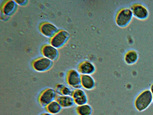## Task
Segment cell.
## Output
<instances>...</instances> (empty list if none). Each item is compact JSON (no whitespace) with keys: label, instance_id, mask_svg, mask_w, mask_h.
Here are the masks:
<instances>
[{"label":"cell","instance_id":"1","mask_svg":"<svg viewBox=\"0 0 153 115\" xmlns=\"http://www.w3.org/2000/svg\"><path fill=\"white\" fill-rule=\"evenodd\" d=\"M151 92L147 90L142 92L136 98L135 102V106L139 111H142L149 106L152 100Z\"/></svg>","mask_w":153,"mask_h":115},{"label":"cell","instance_id":"2","mask_svg":"<svg viewBox=\"0 0 153 115\" xmlns=\"http://www.w3.org/2000/svg\"><path fill=\"white\" fill-rule=\"evenodd\" d=\"M133 16L130 8H124L118 12L116 17V24L121 28L128 26L131 21Z\"/></svg>","mask_w":153,"mask_h":115},{"label":"cell","instance_id":"3","mask_svg":"<svg viewBox=\"0 0 153 115\" xmlns=\"http://www.w3.org/2000/svg\"><path fill=\"white\" fill-rule=\"evenodd\" d=\"M57 94L55 89L48 87L43 90L39 93L38 101L39 105L45 108L48 104L55 100Z\"/></svg>","mask_w":153,"mask_h":115},{"label":"cell","instance_id":"4","mask_svg":"<svg viewBox=\"0 0 153 115\" xmlns=\"http://www.w3.org/2000/svg\"><path fill=\"white\" fill-rule=\"evenodd\" d=\"M81 76V75L76 69L68 70L65 77L67 85L73 89L82 88L80 84Z\"/></svg>","mask_w":153,"mask_h":115},{"label":"cell","instance_id":"5","mask_svg":"<svg viewBox=\"0 0 153 115\" xmlns=\"http://www.w3.org/2000/svg\"><path fill=\"white\" fill-rule=\"evenodd\" d=\"M133 17L137 19L144 20L148 17L149 12L148 8L144 5L139 3L133 4L130 7Z\"/></svg>","mask_w":153,"mask_h":115},{"label":"cell","instance_id":"6","mask_svg":"<svg viewBox=\"0 0 153 115\" xmlns=\"http://www.w3.org/2000/svg\"><path fill=\"white\" fill-rule=\"evenodd\" d=\"M53 61L45 57H41L34 60L32 64L33 69L36 71L42 72H46L52 67Z\"/></svg>","mask_w":153,"mask_h":115},{"label":"cell","instance_id":"7","mask_svg":"<svg viewBox=\"0 0 153 115\" xmlns=\"http://www.w3.org/2000/svg\"><path fill=\"white\" fill-rule=\"evenodd\" d=\"M76 69L81 75H92L95 72L96 68L92 62L85 60L82 61L78 64Z\"/></svg>","mask_w":153,"mask_h":115},{"label":"cell","instance_id":"8","mask_svg":"<svg viewBox=\"0 0 153 115\" xmlns=\"http://www.w3.org/2000/svg\"><path fill=\"white\" fill-rule=\"evenodd\" d=\"M69 36L68 33L64 31L57 32L51 39V44L55 48L62 46L68 40Z\"/></svg>","mask_w":153,"mask_h":115},{"label":"cell","instance_id":"9","mask_svg":"<svg viewBox=\"0 0 153 115\" xmlns=\"http://www.w3.org/2000/svg\"><path fill=\"white\" fill-rule=\"evenodd\" d=\"M80 84L81 87L84 90H91L95 88L96 82L91 75H81Z\"/></svg>","mask_w":153,"mask_h":115},{"label":"cell","instance_id":"10","mask_svg":"<svg viewBox=\"0 0 153 115\" xmlns=\"http://www.w3.org/2000/svg\"><path fill=\"white\" fill-rule=\"evenodd\" d=\"M55 100L62 108H70L75 105L74 99L71 96L57 95Z\"/></svg>","mask_w":153,"mask_h":115},{"label":"cell","instance_id":"11","mask_svg":"<svg viewBox=\"0 0 153 115\" xmlns=\"http://www.w3.org/2000/svg\"><path fill=\"white\" fill-rule=\"evenodd\" d=\"M42 54L45 57L53 61L57 58L58 54L56 48L52 45H46L45 46L42 51Z\"/></svg>","mask_w":153,"mask_h":115},{"label":"cell","instance_id":"12","mask_svg":"<svg viewBox=\"0 0 153 115\" xmlns=\"http://www.w3.org/2000/svg\"><path fill=\"white\" fill-rule=\"evenodd\" d=\"M41 30L42 34L48 37H53L58 32V29L53 25L49 23L43 24Z\"/></svg>","mask_w":153,"mask_h":115},{"label":"cell","instance_id":"13","mask_svg":"<svg viewBox=\"0 0 153 115\" xmlns=\"http://www.w3.org/2000/svg\"><path fill=\"white\" fill-rule=\"evenodd\" d=\"M138 57V54L136 50L130 49L125 53L124 56V60L126 64L132 65L137 62Z\"/></svg>","mask_w":153,"mask_h":115},{"label":"cell","instance_id":"14","mask_svg":"<svg viewBox=\"0 0 153 115\" xmlns=\"http://www.w3.org/2000/svg\"><path fill=\"white\" fill-rule=\"evenodd\" d=\"M75 111L77 115H92L93 111L92 107L88 103L76 106Z\"/></svg>","mask_w":153,"mask_h":115},{"label":"cell","instance_id":"15","mask_svg":"<svg viewBox=\"0 0 153 115\" xmlns=\"http://www.w3.org/2000/svg\"><path fill=\"white\" fill-rule=\"evenodd\" d=\"M57 95L71 96L73 89L68 85L62 84H58L55 89Z\"/></svg>","mask_w":153,"mask_h":115},{"label":"cell","instance_id":"16","mask_svg":"<svg viewBox=\"0 0 153 115\" xmlns=\"http://www.w3.org/2000/svg\"><path fill=\"white\" fill-rule=\"evenodd\" d=\"M46 111L54 115L59 113L62 111V107L56 100H54L45 107Z\"/></svg>","mask_w":153,"mask_h":115},{"label":"cell","instance_id":"17","mask_svg":"<svg viewBox=\"0 0 153 115\" xmlns=\"http://www.w3.org/2000/svg\"><path fill=\"white\" fill-rule=\"evenodd\" d=\"M15 5V2L13 1H9L4 7L3 11L4 13L6 14H10L14 10Z\"/></svg>","mask_w":153,"mask_h":115},{"label":"cell","instance_id":"18","mask_svg":"<svg viewBox=\"0 0 153 115\" xmlns=\"http://www.w3.org/2000/svg\"><path fill=\"white\" fill-rule=\"evenodd\" d=\"M84 89L82 88L73 89L71 96L74 99L77 98L86 94Z\"/></svg>","mask_w":153,"mask_h":115},{"label":"cell","instance_id":"19","mask_svg":"<svg viewBox=\"0 0 153 115\" xmlns=\"http://www.w3.org/2000/svg\"><path fill=\"white\" fill-rule=\"evenodd\" d=\"M75 105L79 106L88 103V98L86 94L79 98L74 99Z\"/></svg>","mask_w":153,"mask_h":115},{"label":"cell","instance_id":"20","mask_svg":"<svg viewBox=\"0 0 153 115\" xmlns=\"http://www.w3.org/2000/svg\"><path fill=\"white\" fill-rule=\"evenodd\" d=\"M16 3H18L19 4H22L24 3V2L25 1L24 0H17L16 1Z\"/></svg>","mask_w":153,"mask_h":115},{"label":"cell","instance_id":"21","mask_svg":"<svg viewBox=\"0 0 153 115\" xmlns=\"http://www.w3.org/2000/svg\"><path fill=\"white\" fill-rule=\"evenodd\" d=\"M40 115H53L52 114H51L47 112H43V113H42V114H41Z\"/></svg>","mask_w":153,"mask_h":115},{"label":"cell","instance_id":"22","mask_svg":"<svg viewBox=\"0 0 153 115\" xmlns=\"http://www.w3.org/2000/svg\"><path fill=\"white\" fill-rule=\"evenodd\" d=\"M151 92L152 94V99L153 100V84L152 85L151 87Z\"/></svg>","mask_w":153,"mask_h":115}]
</instances>
